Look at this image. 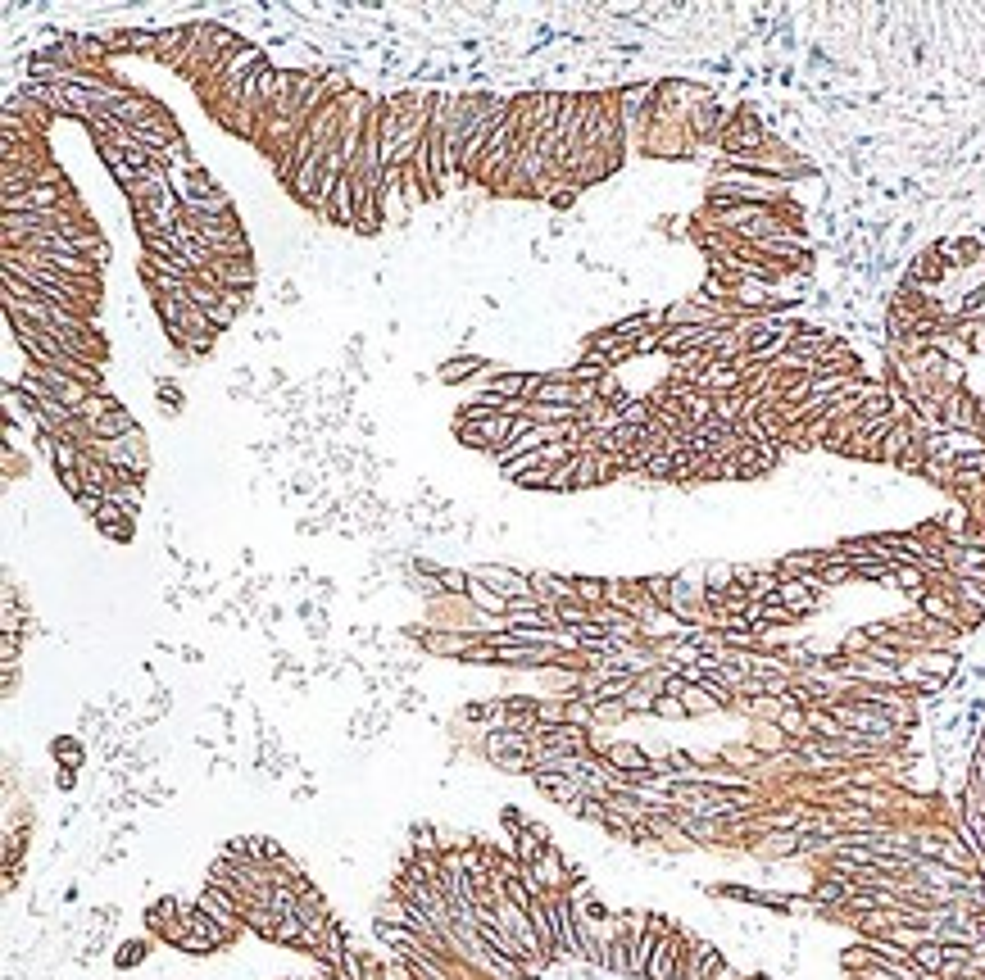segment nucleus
Masks as SVG:
<instances>
[{"instance_id":"nucleus-1","label":"nucleus","mask_w":985,"mask_h":980,"mask_svg":"<svg viewBox=\"0 0 985 980\" xmlns=\"http://www.w3.org/2000/svg\"><path fill=\"white\" fill-rule=\"evenodd\" d=\"M518 141H523V100H513L509 118L495 128L491 146H486L482 168H477V182H482V187H504L509 164H513V155H518Z\"/></svg>"},{"instance_id":"nucleus-2","label":"nucleus","mask_w":985,"mask_h":980,"mask_svg":"<svg viewBox=\"0 0 985 980\" xmlns=\"http://www.w3.org/2000/svg\"><path fill=\"white\" fill-rule=\"evenodd\" d=\"M50 214V209H82L78 196H73L69 182H37V187L19 191V196H5V214Z\"/></svg>"},{"instance_id":"nucleus-3","label":"nucleus","mask_w":985,"mask_h":980,"mask_svg":"<svg viewBox=\"0 0 985 980\" xmlns=\"http://www.w3.org/2000/svg\"><path fill=\"white\" fill-rule=\"evenodd\" d=\"M91 454H100L105 463L132 472V477H146V468H150V450H146V436H141V427H137V432H128V436H119V441H96V445H91Z\"/></svg>"},{"instance_id":"nucleus-4","label":"nucleus","mask_w":985,"mask_h":980,"mask_svg":"<svg viewBox=\"0 0 985 980\" xmlns=\"http://www.w3.org/2000/svg\"><path fill=\"white\" fill-rule=\"evenodd\" d=\"M196 908L205 912L209 922H218L227 935H241V926H246V908H241V899L232 890H223V885H209L196 894Z\"/></svg>"},{"instance_id":"nucleus-5","label":"nucleus","mask_w":985,"mask_h":980,"mask_svg":"<svg viewBox=\"0 0 985 980\" xmlns=\"http://www.w3.org/2000/svg\"><path fill=\"white\" fill-rule=\"evenodd\" d=\"M686 953H690V935L677 931V926H668L659 949H654V958H650L645 980H681L686 976Z\"/></svg>"},{"instance_id":"nucleus-6","label":"nucleus","mask_w":985,"mask_h":980,"mask_svg":"<svg viewBox=\"0 0 985 980\" xmlns=\"http://www.w3.org/2000/svg\"><path fill=\"white\" fill-rule=\"evenodd\" d=\"M550 912H554V940H559V958H582V931H577V912H572L568 890L550 894Z\"/></svg>"},{"instance_id":"nucleus-7","label":"nucleus","mask_w":985,"mask_h":980,"mask_svg":"<svg viewBox=\"0 0 985 980\" xmlns=\"http://www.w3.org/2000/svg\"><path fill=\"white\" fill-rule=\"evenodd\" d=\"M473 577L482 581V586L500 590L504 599H536L532 577H523V572H513V568H495V563H486V568H477Z\"/></svg>"},{"instance_id":"nucleus-8","label":"nucleus","mask_w":985,"mask_h":980,"mask_svg":"<svg viewBox=\"0 0 985 980\" xmlns=\"http://www.w3.org/2000/svg\"><path fill=\"white\" fill-rule=\"evenodd\" d=\"M917 613L931 622H940V627H954V631H967L963 627V608H958V599L949 595V590H926L922 599H917Z\"/></svg>"},{"instance_id":"nucleus-9","label":"nucleus","mask_w":985,"mask_h":980,"mask_svg":"<svg viewBox=\"0 0 985 980\" xmlns=\"http://www.w3.org/2000/svg\"><path fill=\"white\" fill-rule=\"evenodd\" d=\"M205 277H214V282L227 286V291H250V286H255V264H250V259H214V264L205 268Z\"/></svg>"},{"instance_id":"nucleus-10","label":"nucleus","mask_w":985,"mask_h":980,"mask_svg":"<svg viewBox=\"0 0 985 980\" xmlns=\"http://www.w3.org/2000/svg\"><path fill=\"white\" fill-rule=\"evenodd\" d=\"M722 971V953L713 949L709 940H690V953H686V976L681 980H713Z\"/></svg>"},{"instance_id":"nucleus-11","label":"nucleus","mask_w":985,"mask_h":980,"mask_svg":"<svg viewBox=\"0 0 985 980\" xmlns=\"http://www.w3.org/2000/svg\"><path fill=\"white\" fill-rule=\"evenodd\" d=\"M486 754L500 758H532V735L523 731H486Z\"/></svg>"},{"instance_id":"nucleus-12","label":"nucleus","mask_w":985,"mask_h":980,"mask_svg":"<svg viewBox=\"0 0 985 980\" xmlns=\"http://www.w3.org/2000/svg\"><path fill=\"white\" fill-rule=\"evenodd\" d=\"M296 917H300V922H305L309 926V931H318V935H323L327 931V922H332V912H327V899H323V894H318L314 890V885H300V903H296Z\"/></svg>"},{"instance_id":"nucleus-13","label":"nucleus","mask_w":985,"mask_h":980,"mask_svg":"<svg viewBox=\"0 0 985 980\" xmlns=\"http://www.w3.org/2000/svg\"><path fill=\"white\" fill-rule=\"evenodd\" d=\"M827 568V549H799L777 563V577H818Z\"/></svg>"},{"instance_id":"nucleus-14","label":"nucleus","mask_w":985,"mask_h":980,"mask_svg":"<svg viewBox=\"0 0 985 980\" xmlns=\"http://www.w3.org/2000/svg\"><path fill=\"white\" fill-rule=\"evenodd\" d=\"M87 432H91V445L96 441H119V436L137 432V422H132L128 409H119V413H109V418H100V422H87Z\"/></svg>"},{"instance_id":"nucleus-15","label":"nucleus","mask_w":985,"mask_h":980,"mask_svg":"<svg viewBox=\"0 0 985 980\" xmlns=\"http://www.w3.org/2000/svg\"><path fill=\"white\" fill-rule=\"evenodd\" d=\"M468 577H473V572H468ZM463 595H468V599H473V604L477 608H482V613H491V618H504V613H509V604H513V599H504L500 595V590H491V586H482V581H468V590H463Z\"/></svg>"},{"instance_id":"nucleus-16","label":"nucleus","mask_w":985,"mask_h":980,"mask_svg":"<svg viewBox=\"0 0 985 980\" xmlns=\"http://www.w3.org/2000/svg\"><path fill=\"white\" fill-rule=\"evenodd\" d=\"M545 853H550V844H545V826H523L518 831V863H541Z\"/></svg>"},{"instance_id":"nucleus-17","label":"nucleus","mask_w":985,"mask_h":980,"mask_svg":"<svg viewBox=\"0 0 985 980\" xmlns=\"http://www.w3.org/2000/svg\"><path fill=\"white\" fill-rule=\"evenodd\" d=\"M890 586H895V590H908L913 599H922L926 590H931V577H926V572L917 568V563H899L895 577H890Z\"/></svg>"},{"instance_id":"nucleus-18","label":"nucleus","mask_w":985,"mask_h":980,"mask_svg":"<svg viewBox=\"0 0 985 980\" xmlns=\"http://www.w3.org/2000/svg\"><path fill=\"white\" fill-rule=\"evenodd\" d=\"M182 922H187V931L205 935V940L214 944V949H223V944H232V940H237V935H227L218 922H209V917H205V912H200V908H196V912H182Z\"/></svg>"},{"instance_id":"nucleus-19","label":"nucleus","mask_w":985,"mask_h":980,"mask_svg":"<svg viewBox=\"0 0 985 980\" xmlns=\"http://www.w3.org/2000/svg\"><path fill=\"white\" fill-rule=\"evenodd\" d=\"M482 640H486V636H482ZM482 640H473V636H432V631H427L423 645L432 649V654H459V658H468L477 645H482Z\"/></svg>"},{"instance_id":"nucleus-20","label":"nucleus","mask_w":985,"mask_h":980,"mask_svg":"<svg viewBox=\"0 0 985 980\" xmlns=\"http://www.w3.org/2000/svg\"><path fill=\"white\" fill-rule=\"evenodd\" d=\"M913 967L926 971V976H940V971H945V944H936V940L917 944V949H913Z\"/></svg>"},{"instance_id":"nucleus-21","label":"nucleus","mask_w":985,"mask_h":980,"mask_svg":"<svg viewBox=\"0 0 985 980\" xmlns=\"http://www.w3.org/2000/svg\"><path fill=\"white\" fill-rule=\"evenodd\" d=\"M677 699L686 704V713H695V717H700V713H713V708H722V704H718V695H709L704 686H690V681H686V690H681Z\"/></svg>"},{"instance_id":"nucleus-22","label":"nucleus","mask_w":985,"mask_h":980,"mask_svg":"<svg viewBox=\"0 0 985 980\" xmlns=\"http://www.w3.org/2000/svg\"><path fill=\"white\" fill-rule=\"evenodd\" d=\"M577 604H586V608H600V604H609V581H595V577H577Z\"/></svg>"},{"instance_id":"nucleus-23","label":"nucleus","mask_w":985,"mask_h":980,"mask_svg":"<svg viewBox=\"0 0 985 980\" xmlns=\"http://www.w3.org/2000/svg\"><path fill=\"white\" fill-rule=\"evenodd\" d=\"M305 935H309V926L300 922V917H277L273 944H300V949H305Z\"/></svg>"},{"instance_id":"nucleus-24","label":"nucleus","mask_w":985,"mask_h":980,"mask_svg":"<svg viewBox=\"0 0 985 980\" xmlns=\"http://www.w3.org/2000/svg\"><path fill=\"white\" fill-rule=\"evenodd\" d=\"M482 368H486L482 359H450L441 368V382H468V377H477Z\"/></svg>"},{"instance_id":"nucleus-25","label":"nucleus","mask_w":985,"mask_h":980,"mask_svg":"<svg viewBox=\"0 0 985 980\" xmlns=\"http://www.w3.org/2000/svg\"><path fill=\"white\" fill-rule=\"evenodd\" d=\"M654 704H659V695H654V690H645L641 681H636V686L622 695V708H627V713H654Z\"/></svg>"},{"instance_id":"nucleus-26","label":"nucleus","mask_w":985,"mask_h":980,"mask_svg":"<svg viewBox=\"0 0 985 980\" xmlns=\"http://www.w3.org/2000/svg\"><path fill=\"white\" fill-rule=\"evenodd\" d=\"M545 490H577V454L568 463H559V468H550V486Z\"/></svg>"},{"instance_id":"nucleus-27","label":"nucleus","mask_w":985,"mask_h":980,"mask_svg":"<svg viewBox=\"0 0 985 980\" xmlns=\"http://www.w3.org/2000/svg\"><path fill=\"white\" fill-rule=\"evenodd\" d=\"M436 581H441L445 590H468V572H454V568H436Z\"/></svg>"},{"instance_id":"nucleus-28","label":"nucleus","mask_w":985,"mask_h":980,"mask_svg":"<svg viewBox=\"0 0 985 980\" xmlns=\"http://www.w3.org/2000/svg\"><path fill=\"white\" fill-rule=\"evenodd\" d=\"M178 949H182V953H196V958H200V953H214V944H209L205 935L187 931V935H182V940H178Z\"/></svg>"},{"instance_id":"nucleus-29","label":"nucleus","mask_w":985,"mask_h":980,"mask_svg":"<svg viewBox=\"0 0 985 980\" xmlns=\"http://www.w3.org/2000/svg\"><path fill=\"white\" fill-rule=\"evenodd\" d=\"M654 713H659V717H686V704H681L677 695H659V704H654Z\"/></svg>"},{"instance_id":"nucleus-30","label":"nucleus","mask_w":985,"mask_h":980,"mask_svg":"<svg viewBox=\"0 0 985 980\" xmlns=\"http://www.w3.org/2000/svg\"><path fill=\"white\" fill-rule=\"evenodd\" d=\"M60 754L69 758V763H78V758H82V754H78V745H73V740H55V758H60Z\"/></svg>"},{"instance_id":"nucleus-31","label":"nucleus","mask_w":985,"mask_h":980,"mask_svg":"<svg viewBox=\"0 0 985 980\" xmlns=\"http://www.w3.org/2000/svg\"><path fill=\"white\" fill-rule=\"evenodd\" d=\"M976 477H981V486H985V472H976Z\"/></svg>"}]
</instances>
